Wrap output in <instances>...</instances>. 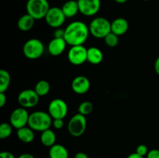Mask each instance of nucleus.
<instances>
[{"label": "nucleus", "mask_w": 159, "mask_h": 158, "mask_svg": "<svg viewBox=\"0 0 159 158\" xmlns=\"http://www.w3.org/2000/svg\"><path fill=\"white\" fill-rule=\"evenodd\" d=\"M66 18H72L79 12V3L75 0H68L61 7Z\"/></svg>", "instance_id": "nucleus-17"}, {"label": "nucleus", "mask_w": 159, "mask_h": 158, "mask_svg": "<svg viewBox=\"0 0 159 158\" xmlns=\"http://www.w3.org/2000/svg\"><path fill=\"white\" fill-rule=\"evenodd\" d=\"M56 135L53 130L51 129L44 130V131L41 132L40 134V142L43 146L47 147H51L56 144Z\"/></svg>", "instance_id": "nucleus-21"}, {"label": "nucleus", "mask_w": 159, "mask_h": 158, "mask_svg": "<svg viewBox=\"0 0 159 158\" xmlns=\"http://www.w3.org/2000/svg\"><path fill=\"white\" fill-rule=\"evenodd\" d=\"M50 158H68L69 153L66 147L61 144H54L49 150Z\"/></svg>", "instance_id": "nucleus-20"}, {"label": "nucleus", "mask_w": 159, "mask_h": 158, "mask_svg": "<svg viewBox=\"0 0 159 158\" xmlns=\"http://www.w3.org/2000/svg\"><path fill=\"white\" fill-rule=\"evenodd\" d=\"M18 158H35L34 156H33L32 154H30V153H23V154H21L20 156H19Z\"/></svg>", "instance_id": "nucleus-35"}, {"label": "nucleus", "mask_w": 159, "mask_h": 158, "mask_svg": "<svg viewBox=\"0 0 159 158\" xmlns=\"http://www.w3.org/2000/svg\"><path fill=\"white\" fill-rule=\"evenodd\" d=\"M34 90L40 97H43V96L47 95L50 92L51 85H50L48 81L40 80L36 84L35 87H34Z\"/></svg>", "instance_id": "nucleus-22"}, {"label": "nucleus", "mask_w": 159, "mask_h": 158, "mask_svg": "<svg viewBox=\"0 0 159 158\" xmlns=\"http://www.w3.org/2000/svg\"><path fill=\"white\" fill-rule=\"evenodd\" d=\"M93 108H94V106L92 102H89V101H85L79 105L78 111H79V113L86 116L93 111Z\"/></svg>", "instance_id": "nucleus-24"}, {"label": "nucleus", "mask_w": 159, "mask_h": 158, "mask_svg": "<svg viewBox=\"0 0 159 158\" xmlns=\"http://www.w3.org/2000/svg\"><path fill=\"white\" fill-rule=\"evenodd\" d=\"M64 119H53L52 125L56 129H61L64 127Z\"/></svg>", "instance_id": "nucleus-28"}, {"label": "nucleus", "mask_w": 159, "mask_h": 158, "mask_svg": "<svg viewBox=\"0 0 159 158\" xmlns=\"http://www.w3.org/2000/svg\"><path fill=\"white\" fill-rule=\"evenodd\" d=\"M143 1H149V0H143Z\"/></svg>", "instance_id": "nucleus-38"}, {"label": "nucleus", "mask_w": 159, "mask_h": 158, "mask_svg": "<svg viewBox=\"0 0 159 158\" xmlns=\"http://www.w3.org/2000/svg\"><path fill=\"white\" fill-rule=\"evenodd\" d=\"M65 37V29L61 28H57L54 31V38H64Z\"/></svg>", "instance_id": "nucleus-29"}, {"label": "nucleus", "mask_w": 159, "mask_h": 158, "mask_svg": "<svg viewBox=\"0 0 159 158\" xmlns=\"http://www.w3.org/2000/svg\"><path fill=\"white\" fill-rule=\"evenodd\" d=\"M67 45L68 44L64 38H54V39H52L48 43V52L54 57L60 56L65 50Z\"/></svg>", "instance_id": "nucleus-14"}, {"label": "nucleus", "mask_w": 159, "mask_h": 158, "mask_svg": "<svg viewBox=\"0 0 159 158\" xmlns=\"http://www.w3.org/2000/svg\"><path fill=\"white\" fill-rule=\"evenodd\" d=\"M26 8L29 15L39 20L45 18L51 7L48 0H28Z\"/></svg>", "instance_id": "nucleus-4"}, {"label": "nucleus", "mask_w": 159, "mask_h": 158, "mask_svg": "<svg viewBox=\"0 0 159 158\" xmlns=\"http://www.w3.org/2000/svg\"><path fill=\"white\" fill-rule=\"evenodd\" d=\"M40 96L34 89H25L20 91L17 97V101L20 106L25 108H34L38 104Z\"/></svg>", "instance_id": "nucleus-9"}, {"label": "nucleus", "mask_w": 159, "mask_h": 158, "mask_svg": "<svg viewBox=\"0 0 159 158\" xmlns=\"http://www.w3.org/2000/svg\"><path fill=\"white\" fill-rule=\"evenodd\" d=\"M103 54L102 50L96 46H91L87 50V61L92 64H99L102 61Z\"/></svg>", "instance_id": "nucleus-16"}, {"label": "nucleus", "mask_w": 159, "mask_h": 158, "mask_svg": "<svg viewBox=\"0 0 159 158\" xmlns=\"http://www.w3.org/2000/svg\"><path fill=\"white\" fill-rule=\"evenodd\" d=\"M75 1H77V2H79V1H80V0H75Z\"/></svg>", "instance_id": "nucleus-39"}, {"label": "nucleus", "mask_w": 159, "mask_h": 158, "mask_svg": "<svg viewBox=\"0 0 159 158\" xmlns=\"http://www.w3.org/2000/svg\"><path fill=\"white\" fill-rule=\"evenodd\" d=\"M43 52H44L43 43L38 39H30L23 46V55L30 60H36L40 58L43 54Z\"/></svg>", "instance_id": "nucleus-5"}, {"label": "nucleus", "mask_w": 159, "mask_h": 158, "mask_svg": "<svg viewBox=\"0 0 159 158\" xmlns=\"http://www.w3.org/2000/svg\"><path fill=\"white\" fill-rule=\"evenodd\" d=\"M74 158H89L88 155L85 153H83V152H79V153H76L75 155Z\"/></svg>", "instance_id": "nucleus-33"}, {"label": "nucleus", "mask_w": 159, "mask_h": 158, "mask_svg": "<svg viewBox=\"0 0 159 158\" xmlns=\"http://www.w3.org/2000/svg\"><path fill=\"white\" fill-rule=\"evenodd\" d=\"M114 1L116 2L119 3V4H124V3H125L127 0H114Z\"/></svg>", "instance_id": "nucleus-37"}, {"label": "nucleus", "mask_w": 159, "mask_h": 158, "mask_svg": "<svg viewBox=\"0 0 159 158\" xmlns=\"http://www.w3.org/2000/svg\"><path fill=\"white\" fill-rule=\"evenodd\" d=\"M89 32L97 39H104L111 32V23L104 17H96L90 23Z\"/></svg>", "instance_id": "nucleus-3"}, {"label": "nucleus", "mask_w": 159, "mask_h": 158, "mask_svg": "<svg viewBox=\"0 0 159 158\" xmlns=\"http://www.w3.org/2000/svg\"><path fill=\"white\" fill-rule=\"evenodd\" d=\"M53 119L48 112L36 111L30 114L28 126L34 131L43 132L48 129L52 125Z\"/></svg>", "instance_id": "nucleus-2"}, {"label": "nucleus", "mask_w": 159, "mask_h": 158, "mask_svg": "<svg viewBox=\"0 0 159 158\" xmlns=\"http://www.w3.org/2000/svg\"><path fill=\"white\" fill-rule=\"evenodd\" d=\"M6 92H0V108H2L6 103Z\"/></svg>", "instance_id": "nucleus-31"}, {"label": "nucleus", "mask_w": 159, "mask_h": 158, "mask_svg": "<svg viewBox=\"0 0 159 158\" xmlns=\"http://www.w3.org/2000/svg\"><path fill=\"white\" fill-rule=\"evenodd\" d=\"M89 28L84 22L74 21L65 29L64 39L67 44L71 46L83 45L89 36Z\"/></svg>", "instance_id": "nucleus-1"}, {"label": "nucleus", "mask_w": 159, "mask_h": 158, "mask_svg": "<svg viewBox=\"0 0 159 158\" xmlns=\"http://www.w3.org/2000/svg\"><path fill=\"white\" fill-rule=\"evenodd\" d=\"M129 28V23L126 19L119 17L111 23V32L117 36H122L127 32Z\"/></svg>", "instance_id": "nucleus-15"}, {"label": "nucleus", "mask_w": 159, "mask_h": 158, "mask_svg": "<svg viewBox=\"0 0 159 158\" xmlns=\"http://www.w3.org/2000/svg\"><path fill=\"white\" fill-rule=\"evenodd\" d=\"M35 19L28 13L22 15L17 22V26L19 29L23 32H27L32 29L35 23Z\"/></svg>", "instance_id": "nucleus-18"}, {"label": "nucleus", "mask_w": 159, "mask_h": 158, "mask_svg": "<svg viewBox=\"0 0 159 158\" xmlns=\"http://www.w3.org/2000/svg\"><path fill=\"white\" fill-rule=\"evenodd\" d=\"M104 42L110 47H115L116 46H117L118 43H119V36L113 33V32H110L104 38Z\"/></svg>", "instance_id": "nucleus-26"}, {"label": "nucleus", "mask_w": 159, "mask_h": 158, "mask_svg": "<svg viewBox=\"0 0 159 158\" xmlns=\"http://www.w3.org/2000/svg\"><path fill=\"white\" fill-rule=\"evenodd\" d=\"M146 156L147 158H159V150L153 149V150H149Z\"/></svg>", "instance_id": "nucleus-30"}, {"label": "nucleus", "mask_w": 159, "mask_h": 158, "mask_svg": "<svg viewBox=\"0 0 159 158\" xmlns=\"http://www.w3.org/2000/svg\"><path fill=\"white\" fill-rule=\"evenodd\" d=\"M12 125L10 123L7 122H2L0 125V139H4L9 137L12 134Z\"/></svg>", "instance_id": "nucleus-25"}, {"label": "nucleus", "mask_w": 159, "mask_h": 158, "mask_svg": "<svg viewBox=\"0 0 159 158\" xmlns=\"http://www.w3.org/2000/svg\"><path fill=\"white\" fill-rule=\"evenodd\" d=\"M46 23L51 28H60L65 23L66 16L61 8L51 7L44 18Z\"/></svg>", "instance_id": "nucleus-7"}, {"label": "nucleus", "mask_w": 159, "mask_h": 158, "mask_svg": "<svg viewBox=\"0 0 159 158\" xmlns=\"http://www.w3.org/2000/svg\"><path fill=\"white\" fill-rule=\"evenodd\" d=\"M127 158H144V157L141 156H140L139 154H138V153L135 152V153H131V154L129 155Z\"/></svg>", "instance_id": "nucleus-36"}, {"label": "nucleus", "mask_w": 159, "mask_h": 158, "mask_svg": "<svg viewBox=\"0 0 159 158\" xmlns=\"http://www.w3.org/2000/svg\"><path fill=\"white\" fill-rule=\"evenodd\" d=\"M30 114L26 108L20 107L12 112L9 116V123L16 129L26 126L28 125Z\"/></svg>", "instance_id": "nucleus-8"}, {"label": "nucleus", "mask_w": 159, "mask_h": 158, "mask_svg": "<svg viewBox=\"0 0 159 158\" xmlns=\"http://www.w3.org/2000/svg\"><path fill=\"white\" fill-rule=\"evenodd\" d=\"M155 72L157 73V74L159 75V57H157L156 60L155 62Z\"/></svg>", "instance_id": "nucleus-34"}, {"label": "nucleus", "mask_w": 159, "mask_h": 158, "mask_svg": "<svg viewBox=\"0 0 159 158\" xmlns=\"http://www.w3.org/2000/svg\"><path fill=\"white\" fill-rule=\"evenodd\" d=\"M87 50L83 45L71 46L68 53V59L70 63L75 66L83 64L87 61Z\"/></svg>", "instance_id": "nucleus-11"}, {"label": "nucleus", "mask_w": 159, "mask_h": 158, "mask_svg": "<svg viewBox=\"0 0 159 158\" xmlns=\"http://www.w3.org/2000/svg\"><path fill=\"white\" fill-rule=\"evenodd\" d=\"M90 81L88 77L79 75L75 77L71 81V89L78 94H83L88 92L90 88Z\"/></svg>", "instance_id": "nucleus-13"}, {"label": "nucleus", "mask_w": 159, "mask_h": 158, "mask_svg": "<svg viewBox=\"0 0 159 158\" xmlns=\"http://www.w3.org/2000/svg\"><path fill=\"white\" fill-rule=\"evenodd\" d=\"M16 135L18 139L25 143H30L34 139V132L30 126H24L17 129Z\"/></svg>", "instance_id": "nucleus-19"}, {"label": "nucleus", "mask_w": 159, "mask_h": 158, "mask_svg": "<svg viewBox=\"0 0 159 158\" xmlns=\"http://www.w3.org/2000/svg\"><path fill=\"white\" fill-rule=\"evenodd\" d=\"M68 107L66 102L61 99H54L48 105V113L54 119H65L68 114Z\"/></svg>", "instance_id": "nucleus-10"}, {"label": "nucleus", "mask_w": 159, "mask_h": 158, "mask_svg": "<svg viewBox=\"0 0 159 158\" xmlns=\"http://www.w3.org/2000/svg\"><path fill=\"white\" fill-rule=\"evenodd\" d=\"M148 147L144 144H141V145L138 146L136 149V153L138 154H139L140 156H147L148 153Z\"/></svg>", "instance_id": "nucleus-27"}, {"label": "nucleus", "mask_w": 159, "mask_h": 158, "mask_svg": "<svg viewBox=\"0 0 159 158\" xmlns=\"http://www.w3.org/2000/svg\"><path fill=\"white\" fill-rule=\"evenodd\" d=\"M0 158H16L12 153L8 151H2L0 153Z\"/></svg>", "instance_id": "nucleus-32"}, {"label": "nucleus", "mask_w": 159, "mask_h": 158, "mask_svg": "<svg viewBox=\"0 0 159 158\" xmlns=\"http://www.w3.org/2000/svg\"><path fill=\"white\" fill-rule=\"evenodd\" d=\"M78 3L79 12L85 16L96 15L101 8V0H80Z\"/></svg>", "instance_id": "nucleus-12"}, {"label": "nucleus", "mask_w": 159, "mask_h": 158, "mask_svg": "<svg viewBox=\"0 0 159 158\" xmlns=\"http://www.w3.org/2000/svg\"><path fill=\"white\" fill-rule=\"evenodd\" d=\"M10 74L4 69L0 70V92H6L10 84Z\"/></svg>", "instance_id": "nucleus-23"}, {"label": "nucleus", "mask_w": 159, "mask_h": 158, "mask_svg": "<svg viewBox=\"0 0 159 158\" xmlns=\"http://www.w3.org/2000/svg\"><path fill=\"white\" fill-rule=\"evenodd\" d=\"M87 126L86 118L85 116L77 113L70 119L68 124V130L74 137H79L85 132Z\"/></svg>", "instance_id": "nucleus-6"}]
</instances>
